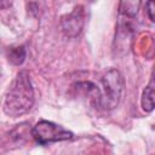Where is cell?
Returning a JSON list of instances; mask_svg holds the SVG:
<instances>
[{"mask_svg":"<svg viewBox=\"0 0 155 155\" xmlns=\"http://www.w3.org/2000/svg\"><path fill=\"white\" fill-rule=\"evenodd\" d=\"M147 6H148V16H149V19L151 21V22H154V16H153V7H154V2H148L147 4Z\"/></svg>","mask_w":155,"mask_h":155,"instance_id":"obj_8","label":"cell"},{"mask_svg":"<svg viewBox=\"0 0 155 155\" xmlns=\"http://www.w3.org/2000/svg\"><path fill=\"white\" fill-rule=\"evenodd\" d=\"M142 108L144 111L150 113L154 109V79L151 78L150 82L148 84V86L144 88L143 94H142Z\"/></svg>","mask_w":155,"mask_h":155,"instance_id":"obj_5","label":"cell"},{"mask_svg":"<svg viewBox=\"0 0 155 155\" xmlns=\"http://www.w3.org/2000/svg\"><path fill=\"white\" fill-rule=\"evenodd\" d=\"M34 104V88L29 73L22 70L17 74L7 90L4 102V111L11 117H18L28 113Z\"/></svg>","mask_w":155,"mask_h":155,"instance_id":"obj_1","label":"cell"},{"mask_svg":"<svg viewBox=\"0 0 155 155\" xmlns=\"http://www.w3.org/2000/svg\"><path fill=\"white\" fill-rule=\"evenodd\" d=\"M31 137L39 144H48L70 139L73 133L52 121L41 120L31 128Z\"/></svg>","mask_w":155,"mask_h":155,"instance_id":"obj_3","label":"cell"},{"mask_svg":"<svg viewBox=\"0 0 155 155\" xmlns=\"http://www.w3.org/2000/svg\"><path fill=\"white\" fill-rule=\"evenodd\" d=\"M8 6H11V2H8V1H0V8L8 7Z\"/></svg>","mask_w":155,"mask_h":155,"instance_id":"obj_9","label":"cell"},{"mask_svg":"<svg viewBox=\"0 0 155 155\" xmlns=\"http://www.w3.org/2000/svg\"><path fill=\"white\" fill-rule=\"evenodd\" d=\"M124 94L125 80L121 73L116 69H110L102 78L101 87H98L96 107L103 110H113L120 104Z\"/></svg>","mask_w":155,"mask_h":155,"instance_id":"obj_2","label":"cell"},{"mask_svg":"<svg viewBox=\"0 0 155 155\" xmlns=\"http://www.w3.org/2000/svg\"><path fill=\"white\" fill-rule=\"evenodd\" d=\"M84 23H85V13H84V7L81 5L75 6L70 13L63 16L61 19L62 30L69 38L78 36L84 28Z\"/></svg>","mask_w":155,"mask_h":155,"instance_id":"obj_4","label":"cell"},{"mask_svg":"<svg viewBox=\"0 0 155 155\" xmlns=\"http://www.w3.org/2000/svg\"><path fill=\"white\" fill-rule=\"evenodd\" d=\"M140 2H134V1H122L120 2V8H119V13L120 16L127 17V18H133L137 12H138V7H139Z\"/></svg>","mask_w":155,"mask_h":155,"instance_id":"obj_7","label":"cell"},{"mask_svg":"<svg viewBox=\"0 0 155 155\" xmlns=\"http://www.w3.org/2000/svg\"><path fill=\"white\" fill-rule=\"evenodd\" d=\"M27 56V51L23 46H17V47H12L8 50L7 52V58L8 61L15 64V65H21Z\"/></svg>","mask_w":155,"mask_h":155,"instance_id":"obj_6","label":"cell"}]
</instances>
